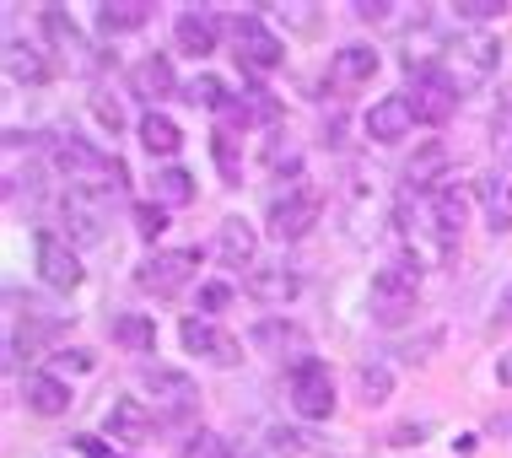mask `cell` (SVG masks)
Listing matches in <instances>:
<instances>
[{"label": "cell", "instance_id": "cell-40", "mask_svg": "<svg viewBox=\"0 0 512 458\" xmlns=\"http://www.w3.org/2000/svg\"><path fill=\"white\" fill-rule=\"evenodd\" d=\"M265 162H270V168H275V173H281V168H292V173H297V168H302V157H297V146H281V141H275V146L265 151Z\"/></svg>", "mask_w": 512, "mask_h": 458}, {"label": "cell", "instance_id": "cell-33", "mask_svg": "<svg viewBox=\"0 0 512 458\" xmlns=\"http://www.w3.org/2000/svg\"><path fill=\"white\" fill-rule=\"evenodd\" d=\"M184 92H189V103H195V108H211V114H221V108L232 103V92L221 87L216 76H195V81H189Z\"/></svg>", "mask_w": 512, "mask_h": 458}, {"label": "cell", "instance_id": "cell-29", "mask_svg": "<svg viewBox=\"0 0 512 458\" xmlns=\"http://www.w3.org/2000/svg\"><path fill=\"white\" fill-rule=\"evenodd\" d=\"M254 345L259 351H286V345H292L297 356H308V335H302L297 324H286V318H265V324L254 329Z\"/></svg>", "mask_w": 512, "mask_h": 458}, {"label": "cell", "instance_id": "cell-34", "mask_svg": "<svg viewBox=\"0 0 512 458\" xmlns=\"http://www.w3.org/2000/svg\"><path fill=\"white\" fill-rule=\"evenodd\" d=\"M135 232H141L146 243H157L162 232H168V211H162L157 200H141V205H135Z\"/></svg>", "mask_w": 512, "mask_h": 458}, {"label": "cell", "instance_id": "cell-4", "mask_svg": "<svg viewBox=\"0 0 512 458\" xmlns=\"http://www.w3.org/2000/svg\"><path fill=\"white\" fill-rule=\"evenodd\" d=\"M195 270H200L195 248H157V254H146L135 265V286L151 291V297H178V291L195 281Z\"/></svg>", "mask_w": 512, "mask_h": 458}, {"label": "cell", "instance_id": "cell-24", "mask_svg": "<svg viewBox=\"0 0 512 458\" xmlns=\"http://www.w3.org/2000/svg\"><path fill=\"white\" fill-rule=\"evenodd\" d=\"M6 71H11V81H22V87H44V81H49V60H44V49H38V44L11 38V44H6Z\"/></svg>", "mask_w": 512, "mask_h": 458}, {"label": "cell", "instance_id": "cell-26", "mask_svg": "<svg viewBox=\"0 0 512 458\" xmlns=\"http://www.w3.org/2000/svg\"><path fill=\"white\" fill-rule=\"evenodd\" d=\"M453 54H459V60L469 65V87H475L480 76H491V65H496V38H486V33H469V38H459V44H453ZM453 60V65H459Z\"/></svg>", "mask_w": 512, "mask_h": 458}, {"label": "cell", "instance_id": "cell-20", "mask_svg": "<svg viewBox=\"0 0 512 458\" xmlns=\"http://www.w3.org/2000/svg\"><path fill=\"white\" fill-rule=\"evenodd\" d=\"M151 0H103L98 6V27L108 38H119V33H141V27L151 22Z\"/></svg>", "mask_w": 512, "mask_h": 458}, {"label": "cell", "instance_id": "cell-31", "mask_svg": "<svg viewBox=\"0 0 512 458\" xmlns=\"http://www.w3.org/2000/svg\"><path fill=\"white\" fill-rule=\"evenodd\" d=\"M54 335H60V318H33V313H27V324L17 329V340H11V351H27V356H33L38 345H49Z\"/></svg>", "mask_w": 512, "mask_h": 458}, {"label": "cell", "instance_id": "cell-44", "mask_svg": "<svg viewBox=\"0 0 512 458\" xmlns=\"http://www.w3.org/2000/svg\"><path fill=\"white\" fill-rule=\"evenodd\" d=\"M496 324H512V281L502 286V297H496Z\"/></svg>", "mask_w": 512, "mask_h": 458}, {"label": "cell", "instance_id": "cell-30", "mask_svg": "<svg viewBox=\"0 0 512 458\" xmlns=\"http://www.w3.org/2000/svg\"><path fill=\"white\" fill-rule=\"evenodd\" d=\"M356 388H362L367 405H383V399L394 394V372L383 362H362V367H356Z\"/></svg>", "mask_w": 512, "mask_h": 458}, {"label": "cell", "instance_id": "cell-6", "mask_svg": "<svg viewBox=\"0 0 512 458\" xmlns=\"http://www.w3.org/2000/svg\"><path fill=\"white\" fill-rule=\"evenodd\" d=\"M292 405H297V415H308V421H329V415H335V378H329V367L318 362V356L292 362Z\"/></svg>", "mask_w": 512, "mask_h": 458}, {"label": "cell", "instance_id": "cell-18", "mask_svg": "<svg viewBox=\"0 0 512 458\" xmlns=\"http://www.w3.org/2000/svg\"><path fill=\"white\" fill-rule=\"evenodd\" d=\"M432 232H437L442 248H453V243H459V232H464V194L453 184L432 189Z\"/></svg>", "mask_w": 512, "mask_h": 458}, {"label": "cell", "instance_id": "cell-11", "mask_svg": "<svg viewBox=\"0 0 512 458\" xmlns=\"http://www.w3.org/2000/svg\"><path fill=\"white\" fill-rule=\"evenodd\" d=\"M44 38L65 54L71 71H92V49H87V38H81V27L65 17V6H44Z\"/></svg>", "mask_w": 512, "mask_h": 458}, {"label": "cell", "instance_id": "cell-16", "mask_svg": "<svg viewBox=\"0 0 512 458\" xmlns=\"http://www.w3.org/2000/svg\"><path fill=\"white\" fill-rule=\"evenodd\" d=\"M216 11H205V6H189V11H178V22H173V38H178V49L184 54H211L216 49Z\"/></svg>", "mask_w": 512, "mask_h": 458}, {"label": "cell", "instance_id": "cell-7", "mask_svg": "<svg viewBox=\"0 0 512 458\" xmlns=\"http://www.w3.org/2000/svg\"><path fill=\"white\" fill-rule=\"evenodd\" d=\"M141 383H146V394H157V405H162V421L178 426V421H189V415L200 410V388L189 372H173V367H146L141 372Z\"/></svg>", "mask_w": 512, "mask_h": 458}, {"label": "cell", "instance_id": "cell-23", "mask_svg": "<svg viewBox=\"0 0 512 458\" xmlns=\"http://www.w3.org/2000/svg\"><path fill=\"white\" fill-rule=\"evenodd\" d=\"M130 87H135V97H151V103H157V97L178 92V76H173V65L162 60V54H146V60L130 71Z\"/></svg>", "mask_w": 512, "mask_h": 458}, {"label": "cell", "instance_id": "cell-28", "mask_svg": "<svg viewBox=\"0 0 512 458\" xmlns=\"http://www.w3.org/2000/svg\"><path fill=\"white\" fill-rule=\"evenodd\" d=\"M151 200H157L162 211H173V205H189V200H195V178H189L184 168H162L157 178H151Z\"/></svg>", "mask_w": 512, "mask_h": 458}, {"label": "cell", "instance_id": "cell-21", "mask_svg": "<svg viewBox=\"0 0 512 458\" xmlns=\"http://www.w3.org/2000/svg\"><path fill=\"white\" fill-rule=\"evenodd\" d=\"M442 168H448V146H442V141H426V146H421V151H415V157L405 162V184L432 194V189L448 184V178H442Z\"/></svg>", "mask_w": 512, "mask_h": 458}, {"label": "cell", "instance_id": "cell-43", "mask_svg": "<svg viewBox=\"0 0 512 458\" xmlns=\"http://www.w3.org/2000/svg\"><path fill=\"white\" fill-rule=\"evenodd\" d=\"M54 362H60L65 372H92V351H60Z\"/></svg>", "mask_w": 512, "mask_h": 458}, {"label": "cell", "instance_id": "cell-46", "mask_svg": "<svg viewBox=\"0 0 512 458\" xmlns=\"http://www.w3.org/2000/svg\"><path fill=\"white\" fill-rule=\"evenodd\" d=\"M496 432H512V410H507V415H496Z\"/></svg>", "mask_w": 512, "mask_h": 458}, {"label": "cell", "instance_id": "cell-8", "mask_svg": "<svg viewBox=\"0 0 512 458\" xmlns=\"http://www.w3.org/2000/svg\"><path fill=\"white\" fill-rule=\"evenodd\" d=\"M178 340H184L189 356H205V362H216V367H238V362H243L238 335H227L221 324H211V318H184Z\"/></svg>", "mask_w": 512, "mask_h": 458}, {"label": "cell", "instance_id": "cell-36", "mask_svg": "<svg viewBox=\"0 0 512 458\" xmlns=\"http://www.w3.org/2000/svg\"><path fill=\"white\" fill-rule=\"evenodd\" d=\"M243 108H248V119H254V124H275V119H281V103H275V92H265V87H248Z\"/></svg>", "mask_w": 512, "mask_h": 458}, {"label": "cell", "instance_id": "cell-38", "mask_svg": "<svg viewBox=\"0 0 512 458\" xmlns=\"http://www.w3.org/2000/svg\"><path fill=\"white\" fill-rule=\"evenodd\" d=\"M453 11H459V22H491L496 11H507V6L502 0H459Z\"/></svg>", "mask_w": 512, "mask_h": 458}, {"label": "cell", "instance_id": "cell-45", "mask_svg": "<svg viewBox=\"0 0 512 458\" xmlns=\"http://www.w3.org/2000/svg\"><path fill=\"white\" fill-rule=\"evenodd\" d=\"M496 378H502V383H512V356H507V362H496Z\"/></svg>", "mask_w": 512, "mask_h": 458}, {"label": "cell", "instance_id": "cell-14", "mask_svg": "<svg viewBox=\"0 0 512 458\" xmlns=\"http://www.w3.org/2000/svg\"><path fill=\"white\" fill-rule=\"evenodd\" d=\"M297 270H286V265H259V270H248V297L259 302V308H286V302L297 297Z\"/></svg>", "mask_w": 512, "mask_h": 458}, {"label": "cell", "instance_id": "cell-10", "mask_svg": "<svg viewBox=\"0 0 512 458\" xmlns=\"http://www.w3.org/2000/svg\"><path fill=\"white\" fill-rule=\"evenodd\" d=\"M211 254H216L227 270H248V265H254V254H259V232L248 227L243 216H227V221L216 227V243H211Z\"/></svg>", "mask_w": 512, "mask_h": 458}, {"label": "cell", "instance_id": "cell-1", "mask_svg": "<svg viewBox=\"0 0 512 458\" xmlns=\"http://www.w3.org/2000/svg\"><path fill=\"white\" fill-rule=\"evenodd\" d=\"M54 168L71 178V189H87V194H119L124 178H130L119 157L87 146L81 135H60V141H54Z\"/></svg>", "mask_w": 512, "mask_h": 458}, {"label": "cell", "instance_id": "cell-27", "mask_svg": "<svg viewBox=\"0 0 512 458\" xmlns=\"http://www.w3.org/2000/svg\"><path fill=\"white\" fill-rule=\"evenodd\" d=\"M141 146L151 151V157H173V151L184 146V130H178L168 114H157V108H151V114L141 119Z\"/></svg>", "mask_w": 512, "mask_h": 458}, {"label": "cell", "instance_id": "cell-12", "mask_svg": "<svg viewBox=\"0 0 512 458\" xmlns=\"http://www.w3.org/2000/svg\"><path fill=\"white\" fill-rule=\"evenodd\" d=\"M410 130H415V108H410L405 92L378 97V103L367 108V135H372V141H405Z\"/></svg>", "mask_w": 512, "mask_h": 458}, {"label": "cell", "instance_id": "cell-35", "mask_svg": "<svg viewBox=\"0 0 512 458\" xmlns=\"http://www.w3.org/2000/svg\"><path fill=\"white\" fill-rule=\"evenodd\" d=\"M178 458H238V453H232V442H227V437L200 432V437H189V442H184V453H178Z\"/></svg>", "mask_w": 512, "mask_h": 458}, {"label": "cell", "instance_id": "cell-3", "mask_svg": "<svg viewBox=\"0 0 512 458\" xmlns=\"http://www.w3.org/2000/svg\"><path fill=\"white\" fill-rule=\"evenodd\" d=\"M318 216H324V194H318L313 184H302V178H292L286 194H275V200H270V232L281 243L308 238V232L318 227Z\"/></svg>", "mask_w": 512, "mask_h": 458}, {"label": "cell", "instance_id": "cell-42", "mask_svg": "<svg viewBox=\"0 0 512 458\" xmlns=\"http://www.w3.org/2000/svg\"><path fill=\"white\" fill-rule=\"evenodd\" d=\"M351 11H356V17H362V22H383V17H389V11H394V6H389V0H356Z\"/></svg>", "mask_w": 512, "mask_h": 458}, {"label": "cell", "instance_id": "cell-9", "mask_svg": "<svg viewBox=\"0 0 512 458\" xmlns=\"http://www.w3.org/2000/svg\"><path fill=\"white\" fill-rule=\"evenodd\" d=\"M38 270H44V281L54 291H76L81 286V259L76 248L65 238H54V232H38Z\"/></svg>", "mask_w": 512, "mask_h": 458}, {"label": "cell", "instance_id": "cell-13", "mask_svg": "<svg viewBox=\"0 0 512 458\" xmlns=\"http://www.w3.org/2000/svg\"><path fill=\"white\" fill-rule=\"evenodd\" d=\"M372 76H378V54H372L367 44H345L335 60H329V87H340V92L367 87Z\"/></svg>", "mask_w": 512, "mask_h": 458}, {"label": "cell", "instance_id": "cell-25", "mask_svg": "<svg viewBox=\"0 0 512 458\" xmlns=\"http://www.w3.org/2000/svg\"><path fill=\"white\" fill-rule=\"evenodd\" d=\"M480 205H486V221L496 232L512 227V173H486L480 178Z\"/></svg>", "mask_w": 512, "mask_h": 458}, {"label": "cell", "instance_id": "cell-22", "mask_svg": "<svg viewBox=\"0 0 512 458\" xmlns=\"http://www.w3.org/2000/svg\"><path fill=\"white\" fill-rule=\"evenodd\" d=\"M108 335H114V345H124L130 356L157 351V324H151L146 313H114L108 318Z\"/></svg>", "mask_w": 512, "mask_h": 458}, {"label": "cell", "instance_id": "cell-2", "mask_svg": "<svg viewBox=\"0 0 512 458\" xmlns=\"http://www.w3.org/2000/svg\"><path fill=\"white\" fill-rule=\"evenodd\" d=\"M415 297H421V270L415 265H383L372 275V318H378L383 329L405 324L415 313Z\"/></svg>", "mask_w": 512, "mask_h": 458}, {"label": "cell", "instance_id": "cell-15", "mask_svg": "<svg viewBox=\"0 0 512 458\" xmlns=\"http://www.w3.org/2000/svg\"><path fill=\"white\" fill-rule=\"evenodd\" d=\"M103 426L114 432V442H151V432H157V415H151L141 399H114L103 415Z\"/></svg>", "mask_w": 512, "mask_h": 458}, {"label": "cell", "instance_id": "cell-19", "mask_svg": "<svg viewBox=\"0 0 512 458\" xmlns=\"http://www.w3.org/2000/svg\"><path fill=\"white\" fill-rule=\"evenodd\" d=\"M22 399H27V410H33V415H65V410H71V388H65L60 378H49V372H27Z\"/></svg>", "mask_w": 512, "mask_h": 458}, {"label": "cell", "instance_id": "cell-17", "mask_svg": "<svg viewBox=\"0 0 512 458\" xmlns=\"http://www.w3.org/2000/svg\"><path fill=\"white\" fill-rule=\"evenodd\" d=\"M60 211H65V227H71L76 243H98V238H103V205L92 200L87 189H71Z\"/></svg>", "mask_w": 512, "mask_h": 458}, {"label": "cell", "instance_id": "cell-37", "mask_svg": "<svg viewBox=\"0 0 512 458\" xmlns=\"http://www.w3.org/2000/svg\"><path fill=\"white\" fill-rule=\"evenodd\" d=\"M92 114L103 119V130H114V135H119V124H124V108H119V97H108V92H92Z\"/></svg>", "mask_w": 512, "mask_h": 458}, {"label": "cell", "instance_id": "cell-41", "mask_svg": "<svg viewBox=\"0 0 512 458\" xmlns=\"http://www.w3.org/2000/svg\"><path fill=\"white\" fill-rule=\"evenodd\" d=\"M227 302H232L227 286H200V313H221Z\"/></svg>", "mask_w": 512, "mask_h": 458}, {"label": "cell", "instance_id": "cell-39", "mask_svg": "<svg viewBox=\"0 0 512 458\" xmlns=\"http://www.w3.org/2000/svg\"><path fill=\"white\" fill-rule=\"evenodd\" d=\"M71 448H76V453H87V458H124V453H114V448H108L103 437H92V432L71 437Z\"/></svg>", "mask_w": 512, "mask_h": 458}, {"label": "cell", "instance_id": "cell-32", "mask_svg": "<svg viewBox=\"0 0 512 458\" xmlns=\"http://www.w3.org/2000/svg\"><path fill=\"white\" fill-rule=\"evenodd\" d=\"M211 151H216V168L227 184H243V157H238V141H232V130H216L211 135Z\"/></svg>", "mask_w": 512, "mask_h": 458}, {"label": "cell", "instance_id": "cell-5", "mask_svg": "<svg viewBox=\"0 0 512 458\" xmlns=\"http://www.w3.org/2000/svg\"><path fill=\"white\" fill-rule=\"evenodd\" d=\"M232 44H238V65L243 71H254V76H270V71H281V60H286V44L270 33L259 17H232Z\"/></svg>", "mask_w": 512, "mask_h": 458}]
</instances>
